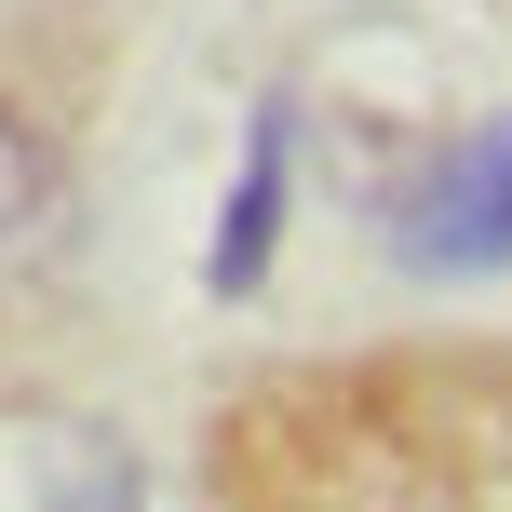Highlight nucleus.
<instances>
[{"mask_svg": "<svg viewBox=\"0 0 512 512\" xmlns=\"http://www.w3.org/2000/svg\"><path fill=\"white\" fill-rule=\"evenodd\" d=\"M54 203H68V189H54V149L14 122V108H0V283L54 243Z\"/></svg>", "mask_w": 512, "mask_h": 512, "instance_id": "obj_3", "label": "nucleus"}, {"mask_svg": "<svg viewBox=\"0 0 512 512\" xmlns=\"http://www.w3.org/2000/svg\"><path fill=\"white\" fill-rule=\"evenodd\" d=\"M391 256L405 270H512V122H472L418 162L391 203Z\"/></svg>", "mask_w": 512, "mask_h": 512, "instance_id": "obj_1", "label": "nucleus"}, {"mask_svg": "<svg viewBox=\"0 0 512 512\" xmlns=\"http://www.w3.org/2000/svg\"><path fill=\"white\" fill-rule=\"evenodd\" d=\"M283 162H297V122L283 108H256V149H243V189H230V230H216V283H243L270 270V230H283Z\"/></svg>", "mask_w": 512, "mask_h": 512, "instance_id": "obj_2", "label": "nucleus"}]
</instances>
